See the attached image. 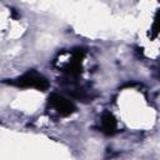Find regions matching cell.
Wrapping results in <instances>:
<instances>
[{
  "instance_id": "cell-4",
  "label": "cell",
  "mask_w": 160,
  "mask_h": 160,
  "mask_svg": "<svg viewBox=\"0 0 160 160\" xmlns=\"http://www.w3.org/2000/svg\"><path fill=\"white\" fill-rule=\"evenodd\" d=\"M151 32L152 35H158L160 34V10L156 12L155 18H154V22H152V28H151Z\"/></svg>"
},
{
  "instance_id": "cell-2",
  "label": "cell",
  "mask_w": 160,
  "mask_h": 160,
  "mask_svg": "<svg viewBox=\"0 0 160 160\" xmlns=\"http://www.w3.org/2000/svg\"><path fill=\"white\" fill-rule=\"evenodd\" d=\"M48 105L52 111H55L60 116H69L72 112H75V110H76V106L74 105V102L71 100H69L68 98H65L60 94H56V92H52L49 96Z\"/></svg>"
},
{
  "instance_id": "cell-3",
  "label": "cell",
  "mask_w": 160,
  "mask_h": 160,
  "mask_svg": "<svg viewBox=\"0 0 160 160\" xmlns=\"http://www.w3.org/2000/svg\"><path fill=\"white\" fill-rule=\"evenodd\" d=\"M101 131L106 135H114L118 131V120L110 111H104L100 120Z\"/></svg>"
},
{
  "instance_id": "cell-1",
  "label": "cell",
  "mask_w": 160,
  "mask_h": 160,
  "mask_svg": "<svg viewBox=\"0 0 160 160\" xmlns=\"http://www.w3.org/2000/svg\"><path fill=\"white\" fill-rule=\"evenodd\" d=\"M5 82H9V84L19 86V88H32V89H36L40 91H45L49 88L48 79L44 75L36 72L35 70H29L25 74H22L21 76L14 79L12 81H5Z\"/></svg>"
}]
</instances>
